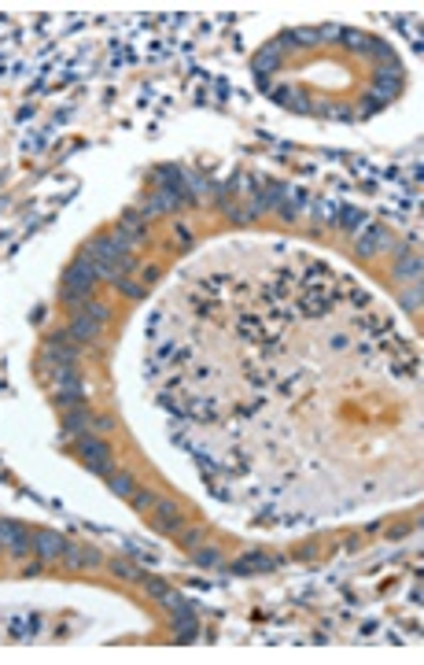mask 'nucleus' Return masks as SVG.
<instances>
[{"label":"nucleus","mask_w":424,"mask_h":665,"mask_svg":"<svg viewBox=\"0 0 424 665\" xmlns=\"http://www.w3.org/2000/svg\"><path fill=\"white\" fill-rule=\"evenodd\" d=\"M115 429V421L111 418H104V414H96V418H89V432H96V436H104V432H111Z\"/></svg>","instance_id":"nucleus-29"},{"label":"nucleus","mask_w":424,"mask_h":665,"mask_svg":"<svg viewBox=\"0 0 424 665\" xmlns=\"http://www.w3.org/2000/svg\"><path fill=\"white\" fill-rule=\"evenodd\" d=\"M0 543H4V551L15 558H26L30 551H34V540H30V532L19 522H0Z\"/></svg>","instance_id":"nucleus-4"},{"label":"nucleus","mask_w":424,"mask_h":665,"mask_svg":"<svg viewBox=\"0 0 424 665\" xmlns=\"http://www.w3.org/2000/svg\"><path fill=\"white\" fill-rule=\"evenodd\" d=\"M152 525L159 532H166V536H177V532H185V514L174 507V502L166 499H159L155 507H152Z\"/></svg>","instance_id":"nucleus-5"},{"label":"nucleus","mask_w":424,"mask_h":665,"mask_svg":"<svg viewBox=\"0 0 424 665\" xmlns=\"http://www.w3.org/2000/svg\"><path fill=\"white\" fill-rule=\"evenodd\" d=\"M195 565H200V570H214V565H222V555L214 547H195Z\"/></svg>","instance_id":"nucleus-22"},{"label":"nucleus","mask_w":424,"mask_h":665,"mask_svg":"<svg viewBox=\"0 0 424 665\" xmlns=\"http://www.w3.org/2000/svg\"><path fill=\"white\" fill-rule=\"evenodd\" d=\"M395 273H399L402 281H413V285L420 281V259L410 252V245L399 248V266H395Z\"/></svg>","instance_id":"nucleus-12"},{"label":"nucleus","mask_w":424,"mask_h":665,"mask_svg":"<svg viewBox=\"0 0 424 665\" xmlns=\"http://www.w3.org/2000/svg\"><path fill=\"white\" fill-rule=\"evenodd\" d=\"M115 288H119V292H126L129 300H144V288H140L137 281H129V278H119V281H115Z\"/></svg>","instance_id":"nucleus-28"},{"label":"nucleus","mask_w":424,"mask_h":665,"mask_svg":"<svg viewBox=\"0 0 424 665\" xmlns=\"http://www.w3.org/2000/svg\"><path fill=\"white\" fill-rule=\"evenodd\" d=\"M74 314H89V318H96V322H100V326H104V322H107V314H111V311H107V307H104L100 300H85V303H81V307H78Z\"/></svg>","instance_id":"nucleus-23"},{"label":"nucleus","mask_w":424,"mask_h":665,"mask_svg":"<svg viewBox=\"0 0 424 665\" xmlns=\"http://www.w3.org/2000/svg\"><path fill=\"white\" fill-rule=\"evenodd\" d=\"M314 222H317V225H321V222H325V225L336 222V204H332V200H317V204H314Z\"/></svg>","instance_id":"nucleus-25"},{"label":"nucleus","mask_w":424,"mask_h":665,"mask_svg":"<svg viewBox=\"0 0 424 665\" xmlns=\"http://www.w3.org/2000/svg\"><path fill=\"white\" fill-rule=\"evenodd\" d=\"M140 584H144V592H148V595H155V599H162V595L170 592V584L162 580V577H140Z\"/></svg>","instance_id":"nucleus-26"},{"label":"nucleus","mask_w":424,"mask_h":665,"mask_svg":"<svg viewBox=\"0 0 424 665\" xmlns=\"http://www.w3.org/2000/svg\"><path fill=\"white\" fill-rule=\"evenodd\" d=\"M281 48H284L281 41H273V45H269V52H258V56H255V71H258V74H262V71H266V74H269V71H277V59H281Z\"/></svg>","instance_id":"nucleus-18"},{"label":"nucleus","mask_w":424,"mask_h":665,"mask_svg":"<svg viewBox=\"0 0 424 665\" xmlns=\"http://www.w3.org/2000/svg\"><path fill=\"white\" fill-rule=\"evenodd\" d=\"M177 204H181V200H177V196H170L166 189H159L155 196H152L148 204H144V222H148L152 215H162V211H177Z\"/></svg>","instance_id":"nucleus-16"},{"label":"nucleus","mask_w":424,"mask_h":665,"mask_svg":"<svg viewBox=\"0 0 424 665\" xmlns=\"http://www.w3.org/2000/svg\"><path fill=\"white\" fill-rule=\"evenodd\" d=\"M129 502H133L137 510H152L155 502H159V495H155L152 488H133V495H129Z\"/></svg>","instance_id":"nucleus-24"},{"label":"nucleus","mask_w":424,"mask_h":665,"mask_svg":"<svg viewBox=\"0 0 424 665\" xmlns=\"http://www.w3.org/2000/svg\"><path fill=\"white\" fill-rule=\"evenodd\" d=\"M63 429H67V432H89V411L85 407H78V411H67V414H63Z\"/></svg>","instance_id":"nucleus-17"},{"label":"nucleus","mask_w":424,"mask_h":665,"mask_svg":"<svg viewBox=\"0 0 424 665\" xmlns=\"http://www.w3.org/2000/svg\"><path fill=\"white\" fill-rule=\"evenodd\" d=\"M336 225H339V230H347V233H362L365 225H369V218H365L362 207H344L336 215Z\"/></svg>","instance_id":"nucleus-13"},{"label":"nucleus","mask_w":424,"mask_h":665,"mask_svg":"<svg viewBox=\"0 0 424 665\" xmlns=\"http://www.w3.org/2000/svg\"><path fill=\"white\" fill-rule=\"evenodd\" d=\"M107 484H111V492L122 495V499H129V495H133V488H137L133 477H129V473H111V477H107Z\"/></svg>","instance_id":"nucleus-21"},{"label":"nucleus","mask_w":424,"mask_h":665,"mask_svg":"<svg viewBox=\"0 0 424 665\" xmlns=\"http://www.w3.org/2000/svg\"><path fill=\"white\" fill-rule=\"evenodd\" d=\"M96 266H92V259H74V263L63 270V288H71V292H81V296H89V292L96 288Z\"/></svg>","instance_id":"nucleus-3"},{"label":"nucleus","mask_w":424,"mask_h":665,"mask_svg":"<svg viewBox=\"0 0 424 665\" xmlns=\"http://www.w3.org/2000/svg\"><path fill=\"white\" fill-rule=\"evenodd\" d=\"M0 547H4V543H0Z\"/></svg>","instance_id":"nucleus-32"},{"label":"nucleus","mask_w":424,"mask_h":665,"mask_svg":"<svg viewBox=\"0 0 424 665\" xmlns=\"http://www.w3.org/2000/svg\"><path fill=\"white\" fill-rule=\"evenodd\" d=\"M63 562H67V570H96V565H104L100 551H92L85 543H67L63 547Z\"/></svg>","instance_id":"nucleus-6"},{"label":"nucleus","mask_w":424,"mask_h":665,"mask_svg":"<svg viewBox=\"0 0 424 665\" xmlns=\"http://www.w3.org/2000/svg\"><path fill=\"white\" fill-rule=\"evenodd\" d=\"M195 628H200V621H195V610L174 613V636L181 640V643H192V640H195Z\"/></svg>","instance_id":"nucleus-14"},{"label":"nucleus","mask_w":424,"mask_h":665,"mask_svg":"<svg viewBox=\"0 0 424 665\" xmlns=\"http://www.w3.org/2000/svg\"><path fill=\"white\" fill-rule=\"evenodd\" d=\"M303 204H306V200H303L299 192H296V196H291V200H288V204L281 207V218H284V222H296V218L303 215Z\"/></svg>","instance_id":"nucleus-27"},{"label":"nucleus","mask_w":424,"mask_h":665,"mask_svg":"<svg viewBox=\"0 0 424 665\" xmlns=\"http://www.w3.org/2000/svg\"><path fill=\"white\" fill-rule=\"evenodd\" d=\"M81 255L92 259V263H122V266H133V255H129V245H126V240H122L119 233L92 237Z\"/></svg>","instance_id":"nucleus-2"},{"label":"nucleus","mask_w":424,"mask_h":665,"mask_svg":"<svg viewBox=\"0 0 424 665\" xmlns=\"http://www.w3.org/2000/svg\"><path fill=\"white\" fill-rule=\"evenodd\" d=\"M391 245V233L384 230V225H365L362 233H358V255H380L384 248Z\"/></svg>","instance_id":"nucleus-8"},{"label":"nucleus","mask_w":424,"mask_h":665,"mask_svg":"<svg viewBox=\"0 0 424 665\" xmlns=\"http://www.w3.org/2000/svg\"><path fill=\"white\" fill-rule=\"evenodd\" d=\"M129 248L140 245V240H148V225H144V215H137V211H126V215L119 218V230H115Z\"/></svg>","instance_id":"nucleus-9"},{"label":"nucleus","mask_w":424,"mask_h":665,"mask_svg":"<svg viewBox=\"0 0 424 665\" xmlns=\"http://www.w3.org/2000/svg\"><path fill=\"white\" fill-rule=\"evenodd\" d=\"M34 555L41 562H59L63 558V547H67V540L59 536V532H34Z\"/></svg>","instance_id":"nucleus-7"},{"label":"nucleus","mask_w":424,"mask_h":665,"mask_svg":"<svg viewBox=\"0 0 424 665\" xmlns=\"http://www.w3.org/2000/svg\"><path fill=\"white\" fill-rule=\"evenodd\" d=\"M107 570H111V577L137 580V584H140V577H144V573L137 570V565H133V562H126V558H111V562H107Z\"/></svg>","instance_id":"nucleus-20"},{"label":"nucleus","mask_w":424,"mask_h":665,"mask_svg":"<svg viewBox=\"0 0 424 665\" xmlns=\"http://www.w3.org/2000/svg\"><path fill=\"white\" fill-rule=\"evenodd\" d=\"M277 558L266 555V551H248L243 558L233 562V573H262V570H273Z\"/></svg>","instance_id":"nucleus-11"},{"label":"nucleus","mask_w":424,"mask_h":665,"mask_svg":"<svg viewBox=\"0 0 424 665\" xmlns=\"http://www.w3.org/2000/svg\"><path fill=\"white\" fill-rule=\"evenodd\" d=\"M100 333H104V326L96 318H89V314H74V322H71V336L78 340V344H100Z\"/></svg>","instance_id":"nucleus-10"},{"label":"nucleus","mask_w":424,"mask_h":665,"mask_svg":"<svg viewBox=\"0 0 424 665\" xmlns=\"http://www.w3.org/2000/svg\"><path fill=\"white\" fill-rule=\"evenodd\" d=\"M406 307H413V311L420 307V285H413V292H406Z\"/></svg>","instance_id":"nucleus-30"},{"label":"nucleus","mask_w":424,"mask_h":665,"mask_svg":"<svg viewBox=\"0 0 424 665\" xmlns=\"http://www.w3.org/2000/svg\"><path fill=\"white\" fill-rule=\"evenodd\" d=\"M140 278H144V281H155V278H159V270H155V266H148V270H140Z\"/></svg>","instance_id":"nucleus-31"},{"label":"nucleus","mask_w":424,"mask_h":665,"mask_svg":"<svg viewBox=\"0 0 424 665\" xmlns=\"http://www.w3.org/2000/svg\"><path fill=\"white\" fill-rule=\"evenodd\" d=\"M377 86H380V93H384V100H387V96H395V93L402 89V74H399L395 63L387 67V74H380V78H377Z\"/></svg>","instance_id":"nucleus-19"},{"label":"nucleus","mask_w":424,"mask_h":665,"mask_svg":"<svg viewBox=\"0 0 424 665\" xmlns=\"http://www.w3.org/2000/svg\"><path fill=\"white\" fill-rule=\"evenodd\" d=\"M74 447H78V459L85 462L89 473H96V477H111V473H115V455H111V447L100 440V436L85 432V436H78Z\"/></svg>","instance_id":"nucleus-1"},{"label":"nucleus","mask_w":424,"mask_h":665,"mask_svg":"<svg viewBox=\"0 0 424 665\" xmlns=\"http://www.w3.org/2000/svg\"><path fill=\"white\" fill-rule=\"evenodd\" d=\"M85 388H81V384H74V388H59V392H56V403H59V411L63 414H67V411H78V407H85Z\"/></svg>","instance_id":"nucleus-15"}]
</instances>
